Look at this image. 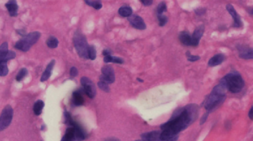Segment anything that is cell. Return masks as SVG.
<instances>
[{"mask_svg":"<svg viewBox=\"0 0 253 141\" xmlns=\"http://www.w3.org/2000/svg\"><path fill=\"white\" fill-rule=\"evenodd\" d=\"M72 104L74 106H81L84 104V98L83 97L82 91L77 90L73 92Z\"/></svg>","mask_w":253,"mask_h":141,"instance_id":"cell-17","label":"cell"},{"mask_svg":"<svg viewBox=\"0 0 253 141\" xmlns=\"http://www.w3.org/2000/svg\"><path fill=\"white\" fill-rule=\"evenodd\" d=\"M17 32L19 33V34H20L21 36H23L24 37L25 36L27 35V33H26V31H25V29H19V30H17Z\"/></svg>","mask_w":253,"mask_h":141,"instance_id":"cell-39","label":"cell"},{"mask_svg":"<svg viewBox=\"0 0 253 141\" xmlns=\"http://www.w3.org/2000/svg\"><path fill=\"white\" fill-rule=\"evenodd\" d=\"M80 83L85 93L89 98L93 99L96 96V87L90 79L86 77H83L80 79Z\"/></svg>","mask_w":253,"mask_h":141,"instance_id":"cell-8","label":"cell"},{"mask_svg":"<svg viewBox=\"0 0 253 141\" xmlns=\"http://www.w3.org/2000/svg\"><path fill=\"white\" fill-rule=\"evenodd\" d=\"M199 110V106L194 103L176 109L170 119L160 126V140H168L186 129L198 119Z\"/></svg>","mask_w":253,"mask_h":141,"instance_id":"cell-1","label":"cell"},{"mask_svg":"<svg viewBox=\"0 0 253 141\" xmlns=\"http://www.w3.org/2000/svg\"><path fill=\"white\" fill-rule=\"evenodd\" d=\"M247 12H249V13H250V15H252V13H253V12H252V8H249L247 9Z\"/></svg>","mask_w":253,"mask_h":141,"instance_id":"cell-43","label":"cell"},{"mask_svg":"<svg viewBox=\"0 0 253 141\" xmlns=\"http://www.w3.org/2000/svg\"><path fill=\"white\" fill-rule=\"evenodd\" d=\"M195 13L199 16L204 15L205 13H206V9L205 8H198L195 10Z\"/></svg>","mask_w":253,"mask_h":141,"instance_id":"cell-36","label":"cell"},{"mask_svg":"<svg viewBox=\"0 0 253 141\" xmlns=\"http://www.w3.org/2000/svg\"><path fill=\"white\" fill-rule=\"evenodd\" d=\"M77 74H78V70H77V68L76 67H72L70 69L71 78H74L75 77L77 76Z\"/></svg>","mask_w":253,"mask_h":141,"instance_id":"cell-33","label":"cell"},{"mask_svg":"<svg viewBox=\"0 0 253 141\" xmlns=\"http://www.w3.org/2000/svg\"><path fill=\"white\" fill-rule=\"evenodd\" d=\"M167 11V7L165 3H160L157 5V15H162L163 13L166 12Z\"/></svg>","mask_w":253,"mask_h":141,"instance_id":"cell-29","label":"cell"},{"mask_svg":"<svg viewBox=\"0 0 253 141\" xmlns=\"http://www.w3.org/2000/svg\"><path fill=\"white\" fill-rule=\"evenodd\" d=\"M44 106H45V103H44L43 100H37V102L34 103V105H33V113H34L37 116L40 115L42 113V111H43V109L44 108Z\"/></svg>","mask_w":253,"mask_h":141,"instance_id":"cell-23","label":"cell"},{"mask_svg":"<svg viewBox=\"0 0 253 141\" xmlns=\"http://www.w3.org/2000/svg\"><path fill=\"white\" fill-rule=\"evenodd\" d=\"M70 126L73 128V135L76 141H83L86 138V132L79 123L73 120Z\"/></svg>","mask_w":253,"mask_h":141,"instance_id":"cell-10","label":"cell"},{"mask_svg":"<svg viewBox=\"0 0 253 141\" xmlns=\"http://www.w3.org/2000/svg\"><path fill=\"white\" fill-rule=\"evenodd\" d=\"M226 88L224 83L220 81L219 84L213 88L212 92L204 100V106L207 112H212L224 102L226 99Z\"/></svg>","mask_w":253,"mask_h":141,"instance_id":"cell-2","label":"cell"},{"mask_svg":"<svg viewBox=\"0 0 253 141\" xmlns=\"http://www.w3.org/2000/svg\"><path fill=\"white\" fill-rule=\"evenodd\" d=\"M13 110L10 105H7L3 108L0 115V132L4 131L10 126L13 120Z\"/></svg>","mask_w":253,"mask_h":141,"instance_id":"cell-6","label":"cell"},{"mask_svg":"<svg viewBox=\"0 0 253 141\" xmlns=\"http://www.w3.org/2000/svg\"><path fill=\"white\" fill-rule=\"evenodd\" d=\"M97 85H98V87L101 90L105 91V92H110V88H109V84H107V83L102 82V81H99L98 83H97Z\"/></svg>","mask_w":253,"mask_h":141,"instance_id":"cell-30","label":"cell"},{"mask_svg":"<svg viewBox=\"0 0 253 141\" xmlns=\"http://www.w3.org/2000/svg\"><path fill=\"white\" fill-rule=\"evenodd\" d=\"M97 57V51L94 45H89L88 49V58L94 60Z\"/></svg>","mask_w":253,"mask_h":141,"instance_id":"cell-25","label":"cell"},{"mask_svg":"<svg viewBox=\"0 0 253 141\" xmlns=\"http://www.w3.org/2000/svg\"><path fill=\"white\" fill-rule=\"evenodd\" d=\"M73 42L79 56L83 59H88V49L89 45L85 36L80 31H77L73 35Z\"/></svg>","mask_w":253,"mask_h":141,"instance_id":"cell-4","label":"cell"},{"mask_svg":"<svg viewBox=\"0 0 253 141\" xmlns=\"http://www.w3.org/2000/svg\"><path fill=\"white\" fill-rule=\"evenodd\" d=\"M61 141H76L73 135V127L68 126L67 128L64 136L63 137Z\"/></svg>","mask_w":253,"mask_h":141,"instance_id":"cell-22","label":"cell"},{"mask_svg":"<svg viewBox=\"0 0 253 141\" xmlns=\"http://www.w3.org/2000/svg\"><path fill=\"white\" fill-rule=\"evenodd\" d=\"M128 20L131 26L134 27V28L138 30H145L146 28V25H145L144 20L140 16L131 15V17H128Z\"/></svg>","mask_w":253,"mask_h":141,"instance_id":"cell-11","label":"cell"},{"mask_svg":"<svg viewBox=\"0 0 253 141\" xmlns=\"http://www.w3.org/2000/svg\"><path fill=\"white\" fill-rule=\"evenodd\" d=\"M141 3H142V4L143 5L149 6V5H152L153 1H151V0H142V1H141Z\"/></svg>","mask_w":253,"mask_h":141,"instance_id":"cell-38","label":"cell"},{"mask_svg":"<svg viewBox=\"0 0 253 141\" xmlns=\"http://www.w3.org/2000/svg\"><path fill=\"white\" fill-rule=\"evenodd\" d=\"M160 131H152L143 133L141 134V139L143 141H161L160 140Z\"/></svg>","mask_w":253,"mask_h":141,"instance_id":"cell-14","label":"cell"},{"mask_svg":"<svg viewBox=\"0 0 253 141\" xmlns=\"http://www.w3.org/2000/svg\"><path fill=\"white\" fill-rule=\"evenodd\" d=\"M111 63H117V64H123L124 63V60L120 57H112V60H111Z\"/></svg>","mask_w":253,"mask_h":141,"instance_id":"cell-34","label":"cell"},{"mask_svg":"<svg viewBox=\"0 0 253 141\" xmlns=\"http://www.w3.org/2000/svg\"><path fill=\"white\" fill-rule=\"evenodd\" d=\"M134 141H143V140H134Z\"/></svg>","mask_w":253,"mask_h":141,"instance_id":"cell-45","label":"cell"},{"mask_svg":"<svg viewBox=\"0 0 253 141\" xmlns=\"http://www.w3.org/2000/svg\"><path fill=\"white\" fill-rule=\"evenodd\" d=\"M220 81L224 83L226 90L234 94L240 92L245 85V82L241 75L236 71H232L227 73Z\"/></svg>","mask_w":253,"mask_h":141,"instance_id":"cell-3","label":"cell"},{"mask_svg":"<svg viewBox=\"0 0 253 141\" xmlns=\"http://www.w3.org/2000/svg\"><path fill=\"white\" fill-rule=\"evenodd\" d=\"M226 10L227 11L229 12V13L232 16L233 21H234V24H233V27L235 28H240L242 27L243 23L241 18H240V16L237 13V11L235 9V8L233 7L232 5L231 4H228L226 5Z\"/></svg>","mask_w":253,"mask_h":141,"instance_id":"cell-12","label":"cell"},{"mask_svg":"<svg viewBox=\"0 0 253 141\" xmlns=\"http://www.w3.org/2000/svg\"><path fill=\"white\" fill-rule=\"evenodd\" d=\"M54 64H55L54 59H52V60L48 63V65H47L45 71H44L43 74H42L40 79L41 82H45V81L48 80V79L50 78V77H51V73H52V70L53 68V66H54Z\"/></svg>","mask_w":253,"mask_h":141,"instance_id":"cell-18","label":"cell"},{"mask_svg":"<svg viewBox=\"0 0 253 141\" xmlns=\"http://www.w3.org/2000/svg\"><path fill=\"white\" fill-rule=\"evenodd\" d=\"M239 51V57L243 59H252L253 58V50L252 48H247L244 46L238 47Z\"/></svg>","mask_w":253,"mask_h":141,"instance_id":"cell-15","label":"cell"},{"mask_svg":"<svg viewBox=\"0 0 253 141\" xmlns=\"http://www.w3.org/2000/svg\"><path fill=\"white\" fill-rule=\"evenodd\" d=\"M205 31V27L204 25H201L195 30L194 33L192 36V46H198L200 43V39L202 38Z\"/></svg>","mask_w":253,"mask_h":141,"instance_id":"cell-13","label":"cell"},{"mask_svg":"<svg viewBox=\"0 0 253 141\" xmlns=\"http://www.w3.org/2000/svg\"><path fill=\"white\" fill-rule=\"evenodd\" d=\"M210 112H206L204 115H203V117H202V118H201V119H200V125H203V124L205 122H206V120H207V118H208L209 114H210Z\"/></svg>","mask_w":253,"mask_h":141,"instance_id":"cell-35","label":"cell"},{"mask_svg":"<svg viewBox=\"0 0 253 141\" xmlns=\"http://www.w3.org/2000/svg\"><path fill=\"white\" fill-rule=\"evenodd\" d=\"M103 56H109V55L111 54V51L109 50V49H105V50H103Z\"/></svg>","mask_w":253,"mask_h":141,"instance_id":"cell-40","label":"cell"},{"mask_svg":"<svg viewBox=\"0 0 253 141\" xmlns=\"http://www.w3.org/2000/svg\"><path fill=\"white\" fill-rule=\"evenodd\" d=\"M179 39L180 43L186 46L192 45V36L190 35L188 31H182L179 34Z\"/></svg>","mask_w":253,"mask_h":141,"instance_id":"cell-20","label":"cell"},{"mask_svg":"<svg viewBox=\"0 0 253 141\" xmlns=\"http://www.w3.org/2000/svg\"><path fill=\"white\" fill-rule=\"evenodd\" d=\"M186 55L187 57V59H188L189 61H190V62H196V61H198L200 59V57L199 56H197V55H192L189 51H186Z\"/></svg>","mask_w":253,"mask_h":141,"instance_id":"cell-32","label":"cell"},{"mask_svg":"<svg viewBox=\"0 0 253 141\" xmlns=\"http://www.w3.org/2000/svg\"><path fill=\"white\" fill-rule=\"evenodd\" d=\"M16 53L8 50V43L5 42L0 45V63H7L8 61L14 59Z\"/></svg>","mask_w":253,"mask_h":141,"instance_id":"cell-9","label":"cell"},{"mask_svg":"<svg viewBox=\"0 0 253 141\" xmlns=\"http://www.w3.org/2000/svg\"><path fill=\"white\" fill-rule=\"evenodd\" d=\"M85 3L87 4L88 5L91 6V7L94 8L96 10H99L102 8L103 5L101 3L100 1H92V0H86L85 1Z\"/></svg>","mask_w":253,"mask_h":141,"instance_id":"cell-26","label":"cell"},{"mask_svg":"<svg viewBox=\"0 0 253 141\" xmlns=\"http://www.w3.org/2000/svg\"><path fill=\"white\" fill-rule=\"evenodd\" d=\"M157 18H158L159 21V25L160 27L164 26L166 25L167 22H168V17L164 15H157Z\"/></svg>","mask_w":253,"mask_h":141,"instance_id":"cell-31","label":"cell"},{"mask_svg":"<svg viewBox=\"0 0 253 141\" xmlns=\"http://www.w3.org/2000/svg\"><path fill=\"white\" fill-rule=\"evenodd\" d=\"M102 75L99 77V81H102L107 84H111L115 81L114 70L111 65H105L101 69Z\"/></svg>","mask_w":253,"mask_h":141,"instance_id":"cell-7","label":"cell"},{"mask_svg":"<svg viewBox=\"0 0 253 141\" xmlns=\"http://www.w3.org/2000/svg\"><path fill=\"white\" fill-rule=\"evenodd\" d=\"M47 45L50 48H56L59 45V41L54 37H50L47 40Z\"/></svg>","mask_w":253,"mask_h":141,"instance_id":"cell-24","label":"cell"},{"mask_svg":"<svg viewBox=\"0 0 253 141\" xmlns=\"http://www.w3.org/2000/svg\"><path fill=\"white\" fill-rule=\"evenodd\" d=\"M252 113H253V107H251L250 112H249V114H248V116H249V118H250V120H252L253 119Z\"/></svg>","mask_w":253,"mask_h":141,"instance_id":"cell-41","label":"cell"},{"mask_svg":"<svg viewBox=\"0 0 253 141\" xmlns=\"http://www.w3.org/2000/svg\"><path fill=\"white\" fill-rule=\"evenodd\" d=\"M112 57L111 55H109V56H105L104 57V59H103V61L105 63H111V60H112Z\"/></svg>","mask_w":253,"mask_h":141,"instance_id":"cell-37","label":"cell"},{"mask_svg":"<svg viewBox=\"0 0 253 141\" xmlns=\"http://www.w3.org/2000/svg\"><path fill=\"white\" fill-rule=\"evenodd\" d=\"M226 59V56L224 53H218V54L213 56L210 60H209L208 65L210 67H215L217 65H220Z\"/></svg>","mask_w":253,"mask_h":141,"instance_id":"cell-16","label":"cell"},{"mask_svg":"<svg viewBox=\"0 0 253 141\" xmlns=\"http://www.w3.org/2000/svg\"><path fill=\"white\" fill-rule=\"evenodd\" d=\"M27 74H28V69L25 68H22L17 74L16 79H17V81H18V82H20V81L23 80V79L27 76Z\"/></svg>","mask_w":253,"mask_h":141,"instance_id":"cell-27","label":"cell"},{"mask_svg":"<svg viewBox=\"0 0 253 141\" xmlns=\"http://www.w3.org/2000/svg\"><path fill=\"white\" fill-rule=\"evenodd\" d=\"M104 141H120V140H119V139L117 138H110Z\"/></svg>","mask_w":253,"mask_h":141,"instance_id":"cell-42","label":"cell"},{"mask_svg":"<svg viewBox=\"0 0 253 141\" xmlns=\"http://www.w3.org/2000/svg\"><path fill=\"white\" fill-rule=\"evenodd\" d=\"M6 8L8 11V13L11 17H17L18 15V6L16 1H9L8 3L5 4Z\"/></svg>","mask_w":253,"mask_h":141,"instance_id":"cell-19","label":"cell"},{"mask_svg":"<svg viewBox=\"0 0 253 141\" xmlns=\"http://www.w3.org/2000/svg\"><path fill=\"white\" fill-rule=\"evenodd\" d=\"M8 73L7 63H0V77H5Z\"/></svg>","mask_w":253,"mask_h":141,"instance_id":"cell-28","label":"cell"},{"mask_svg":"<svg viewBox=\"0 0 253 141\" xmlns=\"http://www.w3.org/2000/svg\"><path fill=\"white\" fill-rule=\"evenodd\" d=\"M40 36L41 33L39 31H33V32L27 33L26 36H25L16 43L15 48L17 50L26 52L29 51L32 45L37 43V41L40 38Z\"/></svg>","mask_w":253,"mask_h":141,"instance_id":"cell-5","label":"cell"},{"mask_svg":"<svg viewBox=\"0 0 253 141\" xmlns=\"http://www.w3.org/2000/svg\"><path fill=\"white\" fill-rule=\"evenodd\" d=\"M132 8L130 6L124 5L120 7L118 10V13L123 17H129L132 15Z\"/></svg>","mask_w":253,"mask_h":141,"instance_id":"cell-21","label":"cell"},{"mask_svg":"<svg viewBox=\"0 0 253 141\" xmlns=\"http://www.w3.org/2000/svg\"><path fill=\"white\" fill-rule=\"evenodd\" d=\"M42 141H43V140H42Z\"/></svg>","mask_w":253,"mask_h":141,"instance_id":"cell-46","label":"cell"},{"mask_svg":"<svg viewBox=\"0 0 253 141\" xmlns=\"http://www.w3.org/2000/svg\"><path fill=\"white\" fill-rule=\"evenodd\" d=\"M137 81H139V82H140V83H143V79H140V78H137Z\"/></svg>","mask_w":253,"mask_h":141,"instance_id":"cell-44","label":"cell"}]
</instances>
